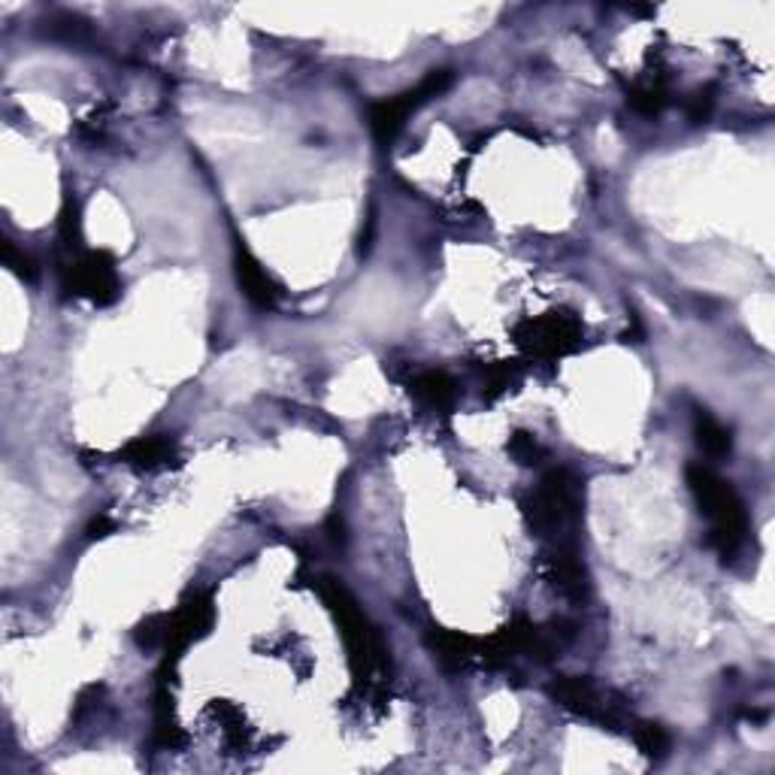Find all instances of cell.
I'll return each mask as SVG.
<instances>
[{"instance_id":"obj_6","label":"cell","mask_w":775,"mask_h":775,"mask_svg":"<svg viewBox=\"0 0 775 775\" xmlns=\"http://www.w3.org/2000/svg\"><path fill=\"white\" fill-rule=\"evenodd\" d=\"M515 343L536 358H563L579 348L582 343V324L575 319L573 312H563V309H551L539 319H524L515 327Z\"/></svg>"},{"instance_id":"obj_20","label":"cell","mask_w":775,"mask_h":775,"mask_svg":"<svg viewBox=\"0 0 775 775\" xmlns=\"http://www.w3.org/2000/svg\"><path fill=\"white\" fill-rule=\"evenodd\" d=\"M170 636V612L160 616H148L140 628L134 630V640L140 648H164Z\"/></svg>"},{"instance_id":"obj_21","label":"cell","mask_w":775,"mask_h":775,"mask_svg":"<svg viewBox=\"0 0 775 775\" xmlns=\"http://www.w3.org/2000/svg\"><path fill=\"white\" fill-rule=\"evenodd\" d=\"M518 379H522V373H518L515 361H494L485 367L488 397H500V394H506L509 388L518 385Z\"/></svg>"},{"instance_id":"obj_5","label":"cell","mask_w":775,"mask_h":775,"mask_svg":"<svg viewBox=\"0 0 775 775\" xmlns=\"http://www.w3.org/2000/svg\"><path fill=\"white\" fill-rule=\"evenodd\" d=\"M449 85H452V70H430L428 76L418 82L415 88H409V92L394 94V97H388V100L373 104V109H370V128H373L375 140H379L382 146L394 143V136L401 134L406 119H409L413 112H418L425 104H430L433 97L449 92Z\"/></svg>"},{"instance_id":"obj_16","label":"cell","mask_w":775,"mask_h":775,"mask_svg":"<svg viewBox=\"0 0 775 775\" xmlns=\"http://www.w3.org/2000/svg\"><path fill=\"white\" fill-rule=\"evenodd\" d=\"M628 104L640 116H648V119H655V116H660L664 109H667L669 104V92L667 85L660 80H648V82H636V85H630L628 92Z\"/></svg>"},{"instance_id":"obj_22","label":"cell","mask_w":775,"mask_h":775,"mask_svg":"<svg viewBox=\"0 0 775 775\" xmlns=\"http://www.w3.org/2000/svg\"><path fill=\"white\" fill-rule=\"evenodd\" d=\"M3 267L10 270V273H15L19 279H37V264H34V258L25 252H19L13 242L7 240L3 242Z\"/></svg>"},{"instance_id":"obj_23","label":"cell","mask_w":775,"mask_h":775,"mask_svg":"<svg viewBox=\"0 0 775 775\" xmlns=\"http://www.w3.org/2000/svg\"><path fill=\"white\" fill-rule=\"evenodd\" d=\"M712 109H715V85H706V88H700V92L691 97V104H688V119L694 121V124H700V121H706L708 116H712Z\"/></svg>"},{"instance_id":"obj_9","label":"cell","mask_w":775,"mask_h":775,"mask_svg":"<svg viewBox=\"0 0 775 775\" xmlns=\"http://www.w3.org/2000/svg\"><path fill=\"white\" fill-rule=\"evenodd\" d=\"M548 582L567 600L582 603L591 594V575L579 555V542H551L548 546Z\"/></svg>"},{"instance_id":"obj_2","label":"cell","mask_w":775,"mask_h":775,"mask_svg":"<svg viewBox=\"0 0 775 775\" xmlns=\"http://www.w3.org/2000/svg\"><path fill=\"white\" fill-rule=\"evenodd\" d=\"M585 485L573 469H548L539 488L524 500V518L539 539L551 542H579L575 530L582 522Z\"/></svg>"},{"instance_id":"obj_18","label":"cell","mask_w":775,"mask_h":775,"mask_svg":"<svg viewBox=\"0 0 775 775\" xmlns=\"http://www.w3.org/2000/svg\"><path fill=\"white\" fill-rule=\"evenodd\" d=\"M58 234H61V242L68 252L82 254V206L73 194L64 198V206L58 215Z\"/></svg>"},{"instance_id":"obj_8","label":"cell","mask_w":775,"mask_h":775,"mask_svg":"<svg viewBox=\"0 0 775 775\" xmlns=\"http://www.w3.org/2000/svg\"><path fill=\"white\" fill-rule=\"evenodd\" d=\"M213 624L215 609L206 594H191V597L179 603V609L170 616V636H167V645H164V655H167L164 657V669H174L191 642L210 636Z\"/></svg>"},{"instance_id":"obj_4","label":"cell","mask_w":775,"mask_h":775,"mask_svg":"<svg viewBox=\"0 0 775 775\" xmlns=\"http://www.w3.org/2000/svg\"><path fill=\"white\" fill-rule=\"evenodd\" d=\"M548 696L567 712H573L579 718L597 722L609 730H621L633 724V715H628L624 700L616 696L612 691H603L591 679H579V676H563L558 682L548 684Z\"/></svg>"},{"instance_id":"obj_14","label":"cell","mask_w":775,"mask_h":775,"mask_svg":"<svg viewBox=\"0 0 775 775\" xmlns=\"http://www.w3.org/2000/svg\"><path fill=\"white\" fill-rule=\"evenodd\" d=\"M694 440L700 445V452L708 457H724L730 455L734 440H730V430L724 428L722 421L706 409H696L694 413Z\"/></svg>"},{"instance_id":"obj_1","label":"cell","mask_w":775,"mask_h":775,"mask_svg":"<svg viewBox=\"0 0 775 775\" xmlns=\"http://www.w3.org/2000/svg\"><path fill=\"white\" fill-rule=\"evenodd\" d=\"M684 479L694 494L700 515L708 522V546L715 548L724 561L734 558L749 536V515H746L742 497L736 494L730 481H724L715 469L703 464H688Z\"/></svg>"},{"instance_id":"obj_13","label":"cell","mask_w":775,"mask_h":775,"mask_svg":"<svg viewBox=\"0 0 775 775\" xmlns=\"http://www.w3.org/2000/svg\"><path fill=\"white\" fill-rule=\"evenodd\" d=\"M413 394L430 409H452L457 401L455 379L442 370H428L413 379Z\"/></svg>"},{"instance_id":"obj_19","label":"cell","mask_w":775,"mask_h":775,"mask_svg":"<svg viewBox=\"0 0 775 775\" xmlns=\"http://www.w3.org/2000/svg\"><path fill=\"white\" fill-rule=\"evenodd\" d=\"M506 449L509 455L515 457L522 467H536V464H542V457H546V449L539 445V440H536L534 433H524V430H515V433L509 437Z\"/></svg>"},{"instance_id":"obj_12","label":"cell","mask_w":775,"mask_h":775,"mask_svg":"<svg viewBox=\"0 0 775 775\" xmlns=\"http://www.w3.org/2000/svg\"><path fill=\"white\" fill-rule=\"evenodd\" d=\"M428 642L445 669H464L473 660H479V640H473V636L461 633V630L433 628Z\"/></svg>"},{"instance_id":"obj_7","label":"cell","mask_w":775,"mask_h":775,"mask_svg":"<svg viewBox=\"0 0 775 775\" xmlns=\"http://www.w3.org/2000/svg\"><path fill=\"white\" fill-rule=\"evenodd\" d=\"M64 288L76 297L92 300L94 307H109L121 295V279L109 252H82L64 264Z\"/></svg>"},{"instance_id":"obj_11","label":"cell","mask_w":775,"mask_h":775,"mask_svg":"<svg viewBox=\"0 0 775 775\" xmlns=\"http://www.w3.org/2000/svg\"><path fill=\"white\" fill-rule=\"evenodd\" d=\"M179 457V445L170 437H140V440L128 442L119 452L121 464L134 469H160L170 467Z\"/></svg>"},{"instance_id":"obj_15","label":"cell","mask_w":775,"mask_h":775,"mask_svg":"<svg viewBox=\"0 0 775 775\" xmlns=\"http://www.w3.org/2000/svg\"><path fill=\"white\" fill-rule=\"evenodd\" d=\"M182 739L186 736H182V727L176 722L174 696L160 684L158 694H155V746L158 749H179Z\"/></svg>"},{"instance_id":"obj_17","label":"cell","mask_w":775,"mask_h":775,"mask_svg":"<svg viewBox=\"0 0 775 775\" xmlns=\"http://www.w3.org/2000/svg\"><path fill=\"white\" fill-rule=\"evenodd\" d=\"M630 736L636 742V749L648 758V761H660L667 758L669 751V734L655 722H633L630 724Z\"/></svg>"},{"instance_id":"obj_3","label":"cell","mask_w":775,"mask_h":775,"mask_svg":"<svg viewBox=\"0 0 775 775\" xmlns=\"http://www.w3.org/2000/svg\"><path fill=\"white\" fill-rule=\"evenodd\" d=\"M319 591L324 606H327L331 616L336 618V628L343 633V642H346L348 652V667H351L355 682H370L375 672L385 667V645H382L379 630L370 624V618L363 616L361 606L355 603V597H351L336 579H331V575L321 579Z\"/></svg>"},{"instance_id":"obj_10","label":"cell","mask_w":775,"mask_h":775,"mask_svg":"<svg viewBox=\"0 0 775 775\" xmlns=\"http://www.w3.org/2000/svg\"><path fill=\"white\" fill-rule=\"evenodd\" d=\"M234 276L242 295L249 297L254 307L276 309L282 297L279 282L270 276L267 267L254 258L249 246H242V240H237V249H234Z\"/></svg>"},{"instance_id":"obj_24","label":"cell","mask_w":775,"mask_h":775,"mask_svg":"<svg viewBox=\"0 0 775 775\" xmlns=\"http://www.w3.org/2000/svg\"><path fill=\"white\" fill-rule=\"evenodd\" d=\"M109 534H116V522H112L109 515H97V518H92V524L85 527V539H88V542H94V539H107Z\"/></svg>"}]
</instances>
